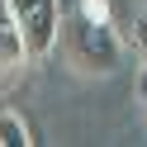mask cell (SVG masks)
Instances as JSON below:
<instances>
[{
  "mask_svg": "<svg viewBox=\"0 0 147 147\" xmlns=\"http://www.w3.org/2000/svg\"><path fill=\"white\" fill-rule=\"evenodd\" d=\"M62 38H67V52L86 76H114L123 67V38L109 19H62Z\"/></svg>",
  "mask_w": 147,
  "mask_h": 147,
  "instance_id": "6da1fadb",
  "label": "cell"
},
{
  "mask_svg": "<svg viewBox=\"0 0 147 147\" xmlns=\"http://www.w3.org/2000/svg\"><path fill=\"white\" fill-rule=\"evenodd\" d=\"M5 5H10V19L19 24L29 62L48 57L62 38V0H5Z\"/></svg>",
  "mask_w": 147,
  "mask_h": 147,
  "instance_id": "7a4b0ae2",
  "label": "cell"
},
{
  "mask_svg": "<svg viewBox=\"0 0 147 147\" xmlns=\"http://www.w3.org/2000/svg\"><path fill=\"white\" fill-rule=\"evenodd\" d=\"M29 67V52H24V38H19V24L10 19V5L0 0V81L19 76Z\"/></svg>",
  "mask_w": 147,
  "mask_h": 147,
  "instance_id": "3957f363",
  "label": "cell"
},
{
  "mask_svg": "<svg viewBox=\"0 0 147 147\" xmlns=\"http://www.w3.org/2000/svg\"><path fill=\"white\" fill-rule=\"evenodd\" d=\"M29 123H24L14 109H0V147H29Z\"/></svg>",
  "mask_w": 147,
  "mask_h": 147,
  "instance_id": "277c9868",
  "label": "cell"
},
{
  "mask_svg": "<svg viewBox=\"0 0 147 147\" xmlns=\"http://www.w3.org/2000/svg\"><path fill=\"white\" fill-rule=\"evenodd\" d=\"M133 52L147 62V5L138 10V19H133Z\"/></svg>",
  "mask_w": 147,
  "mask_h": 147,
  "instance_id": "5b68a950",
  "label": "cell"
},
{
  "mask_svg": "<svg viewBox=\"0 0 147 147\" xmlns=\"http://www.w3.org/2000/svg\"><path fill=\"white\" fill-rule=\"evenodd\" d=\"M76 14H86V19H109V24H114L109 0H81V10H76Z\"/></svg>",
  "mask_w": 147,
  "mask_h": 147,
  "instance_id": "8992f818",
  "label": "cell"
},
{
  "mask_svg": "<svg viewBox=\"0 0 147 147\" xmlns=\"http://www.w3.org/2000/svg\"><path fill=\"white\" fill-rule=\"evenodd\" d=\"M138 105L147 109V62H142V71H138Z\"/></svg>",
  "mask_w": 147,
  "mask_h": 147,
  "instance_id": "52a82bcc",
  "label": "cell"
}]
</instances>
